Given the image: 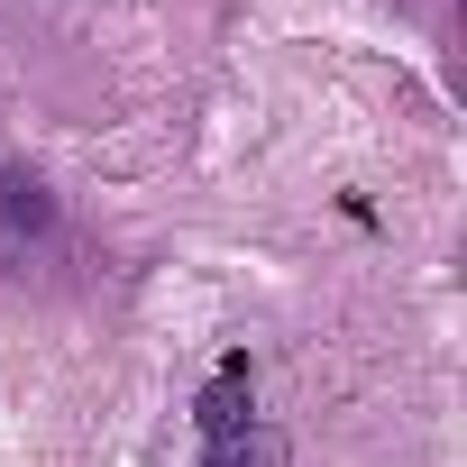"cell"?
<instances>
[{
  "label": "cell",
  "instance_id": "cell-1",
  "mask_svg": "<svg viewBox=\"0 0 467 467\" xmlns=\"http://www.w3.org/2000/svg\"><path fill=\"white\" fill-rule=\"evenodd\" d=\"M248 412H257V376H248V358H220V376L202 385V440H239Z\"/></svg>",
  "mask_w": 467,
  "mask_h": 467
},
{
  "label": "cell",
  "instance_id": "cell-2",
  "mask_svg": "<svg viewBox=\"0 0 467 467\" xmlns=\"http://www.w3.org/2000/svg\"><path fill=\"white\" fill-rule=\"evenodd\" d=\"M0 220H10V229H47V220H56L47 183H37V174H0Z\"/></svg>",
  "mask_w": 467,
  "mask_h": 467
},
{
  "label": "cell",
  "instance_id": "cell-3",
  "mask_svg": "<svg viewBox=\"0 0 467 467\" xmlns=\"http://www.w3.org/2000/svg\"><path fill=\"white\" fill-rule=\"evenodd\" d=\"M202 467H285V440H266V431H239V440H211V458Z\"/></svg>",
  "mask_w": 467,
  "mask_h": 467
}]
</instances>
